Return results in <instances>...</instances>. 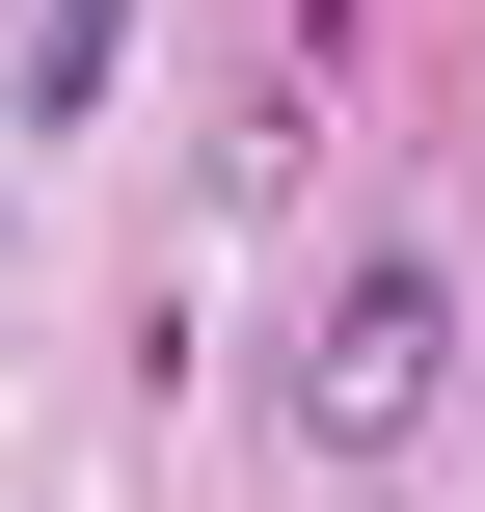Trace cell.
I'll list each match as a JSON object with an SVG mask.
<instances>
[{"label": "cell", "instance_id": "1", "mask_svg": "<svg viewBox=\"0 0 485 512\" xmlns=\"http://www.w3.org/2000/svg\"><path fill=\"white\" fill-rule=\"evenodd\" d=\"M432 378H459V270H432V243H351L324 324H297V459H324V486L432 459Z\"/></svg>", "mask_w": 485, "mask_h": 512}]
</instances>
